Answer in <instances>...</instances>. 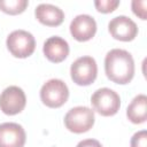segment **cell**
Masks as SVG:
<instances>
[{"label": "cell", "instance_id": "12", "mask_svg": "<svg viewBox=\"0 0 147 147\" xmlns=\"http://www.w3.org/2000/svg\"><path fill=\"white\" fill-rule=\"evenodd\" d=\"M36 18L48 26H57L60 25L64 20V13L63 10L54 5L51 3H40L36 7L34 10Z\"/></svg>", "mask_w": 147, "mask_h": 147}, {"label": "cell", "instance_id": "1", "mask_svg": "<svg viewBox=\"0 0 147 147\" xmlns=\"http://www.w3.org/2000/svg\"><path fill=\"white\" fill-rule=\"evenodd\" d=\"M107 77L116 84H127L134 76V61L132 55L121 48L109 51L105 57Z\"/></svg>", "mask_w": 147, "mask_h": 147}, {"label": "cell", "instance_id": "8", "mask_svg": "<svg viewBox=\"0 0 147 147\" xmlns=\"http://www.w3.org/2000/svg\"><path fill=\"white\" fill-rule=\"evenodd\" d=\"M108 30L113 38L121 41H131L138 33L136 22L124 15H119L110 20L108 23Z\"/></svg>", "mask_w": 147, "mask_h": 147}, {"label": "cell", "instance_id": "3", "mask_svg": "<svg viewBox=\"0 0 147 147\" xmlns=\"http://www.w3.org/2000/svg\"><path fill=\"white\" fill-rule=\"evenodd\" d=\"M94 111L85 106L71 108L64 116L65 127L74 133L87 132L94 124Z\"/></svg>", "mask_w": 147, "mask_h": 147}, {"label": "cell", "instance_id": "9", "mask_svg": "<svg viewBox=\"0 0 147 147\" xmlns=\"http://www.w3.org/2000/svg\"><path fill=\"white\" fill-rule=\"evenodd\" d=\"M95 32L96 22L92 16L87 14L77 15L70 23V33L78 41L90 40L94 37Z\"/></svg>", "mask_w": 147, "mask_h": 147}, {"label": "cell", "instance_id": "10", "mask_svg": "<svg viewBox=\"0 0 147 147\" xmlns=\"http://www.w3.org/2000/svg\"><path fill=\"white\" fill-rule=\"evenodd\" d=\"M25 139L22 125L10 122L0 124V147H23Z\"/></svg>", "mask_w": 147, "mask_h": 147}, {"label": "cell", "instance_id": "11", "mask_svg": "<svg viewBox=\"0 0 147 147\" xmlns=\"http://www.w3.org/2000/svg\"><path fill=\"white\" fill-rule=\"evenodd\" d=\"M45 56L53 63H60L64 61L69 54V45L67 40L61 37L53 36L49 37L42 47Z\"/></svg>", "mask_w": 147, "mask_h": 147}, {"label": "cell", "instance_id": "18", "mask_svg": "<svg viewBox=\"0 0 147 147\" xmlns=\"http://www.w3.org/2000/svg\"><path fill=\"white\" fill-rule=\"evenodd\" d=\"M76 147H102V145L95 139H85L79 141Z\"/></svg>", "mask_w": 147, "mask_h": 147}, {"label": "cell", "instance_id": "4", "mask_svg": "<svg viewBox=\"0 0 147 147\" xmlns=\"http://www.w3.org/2000/svg\"><path fill=\"white\" fill-rule=\"evenodd\" d=\"M8 51L15 57L24 59L30 56L36 48V39L32 33L25 30H15L9 33L6 40Z\"/></svg>", "mask_w": 147, "mask_h": 147}, {"label": "cell", "instance_id": "15", "mask_svg": "<svg viewBox=\"0 0 147 147\" xmlns=\"http://www.w3.org/2000/svg\"><path fill=\"white\" fill-rule=\"evenodd\" d=\"M119 5L118 0H95L94 6L101 13H110L115 10Z\"/></svg>", "mask_w": 147, "mask_h": 147}, {"label": "cell", "instance_id": "13", "mask_svg": "<svg viewBox=\"0 0 147 147\" xmlns=\"http://www.w3.org/2000/svg\"><path fill=\"white\" fill-rule=\"evenodd\" d=\"M127 118L134 124H141L147 118V96L139 94L133 98L126 109Z\"/></svg>", "mask_w": 147, "mask_h": 147}, {"label": "cell", "instance_id": "14", "mask_svg": "<svg viewBox=\"0 0 147 147\" xmlns=\"http://www.w3.org/2000/svg\"><path fill=\"white\" fill-rule=\"evenodd\" d=\"M28 5V0H0V9L10 15L23 13Z\"/></svg>", "mask_w": 147, "mask_h": 147}, {"label": "cell", "instance_id": "6", "mask_svg": "<svg viewBox=\"0 0 147 147\" xmlns=\"http://www.w3.org/2000/svg\"><path fill=\"white\" fill-rule=\"evenodd\" d=\"M70 75L74 83L80 86L92 84L98 75V65L92 56L78 57L70 67Z\"/></svg>", "mask_w": 147, "mask_h": 147}, {"label": "cell", "instance_id": "2", "mask_svg": "<svg viewBox=\"0 0 147 147\" xmlns=\"http://www.w3.org/2000/svg\"><path fill=\"white\" fill-rule=\"evenodd\" d=\"M69 98V88L67 84L57 78L47 80L40 90V99L44 105L49 108H59L63 106Z\"/></svg>", "mask_w": 147, "mask_h": 147}, {"label": "cell", "instance_id": "17", "mask_svg": "<svg viewBox=\"0 0 147 147\" xmlns=\"http://www.w3.org/2000/svg\"><path fill=\"white\" fill-rule=\"evenodd\" d=\"M146 5H147L146 0H133L131 3L133 13L137 16H139L141 20H146Z\"/></svg>", "mask_w": 147, "mask_h": 147}, {"label": "cell", "instance_id": "5", "mask_svg": "<svg viewBox=\"0 0 147 147\" xmlns=\"http://www.w3.org/2000/svg\"><path fill=\"white\" fill-rule=\"evenodd\" d=\"M91 103L95 111L102 116L115 115L121 107L119 95L111 88L102 87L96 90L91 96Z\"/></svg>", "mask_w": 147, "mask_h": 147}, {"label": "cell", "instance_id": "7", "mask_svg": "<svg viewBox=\"0 0 147 147\" xmlns=\"http://www.w3.org/2000/svg\"><path fill=\"white\" fill-rule=\"evenodd\" d=\"M25 103V93L18 86H8L0 94V109L6 115H16L21 113Z\"/></svg>", "mask_w": 147, "mask_h": 147}, {"label": "cell", "instance_id": "16", "mask_svg": "<svg viewBox=\"0 0 147 147\" xmlns=\"http://www.w3.org/2000/svg\"><path fill=\"white\" fill-rule=\"evenodd\" d=\"M131 147H147V131L142 130L139 132H136L130 142Z\"/></svg>", "mask_w": 147, "mask_h": 147}]
</instances>
